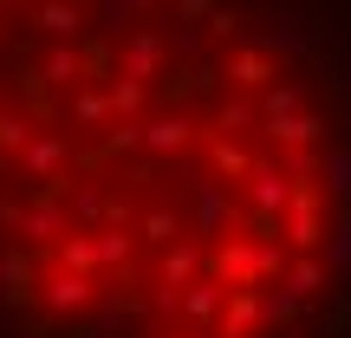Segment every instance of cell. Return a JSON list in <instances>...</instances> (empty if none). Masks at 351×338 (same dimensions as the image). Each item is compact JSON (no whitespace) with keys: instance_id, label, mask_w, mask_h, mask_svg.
Segmentation results:
<instances>
[{"instance_id":"6da1fadb","label":"cell","mask_w":351,"mask_h":338,"mask_svg":"<svg viewBox=\"0 0 351 338\" xmlns=\"http://www.w3.org/2000/svg\"><path fill=\"white\" fill-rule=\"evenodd\" d=\"M351 65L306 0H0V338H345Z\"/></svg>"}]
</instances>
